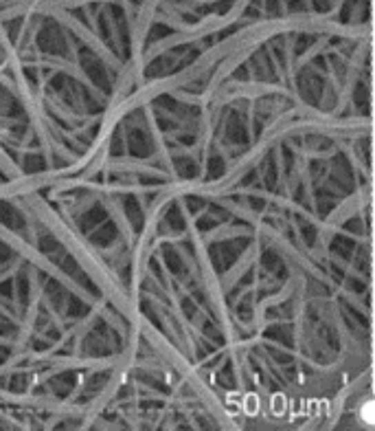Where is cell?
<instances>
[{
	"label": "cell",
	"mask_w": 375,
	"mask_h": 431,
	"mask_svg": "<svg viewBox=\"0 0 375 431\" xmlns=\"http://www.w3.org/2000/svg\"><path fill=\"white\" fill-rule=\"evenodd\" d=\"M130 280L48 181L0 187V410L99 416L139 348Z\"/></svg>",
	"instance_id": "cell-1"
}]
</instances>
